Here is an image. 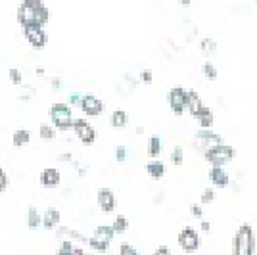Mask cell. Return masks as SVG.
<instances>
[{
  "label": "cell",
  "mask_w": 257,
  "mask_h": 255,
  "mask_svg": "<svg viewBox=\"0 0 257 255\" xmlns=\"http://www.w3.org/2000/svg\"><path fill=\"white\" fill-rule=\"evenodd\" d=\"M190 211H192L194 217H202V215H204V205H202V203H192Z\"/></svg>",
  "instance_id": "cell-37"
},
{
  "label": "cell",
  "mask_w": 257,
  "mask_h": 255,
  "mask_svg": "<svg viewBox=\"0 0 257 255\" xmlns=\"http://www.w3.org/2000/svg\"><path fill=\"white\" fill-rule=\"evenodd\" d=\"M23 37L29 43V46L35 48V50H43L44 46L48 44V33L44 31V27H37V25L23 27Z\"/></svg>",
  "instance_id": "cell-10"
},
{
  "label": "cell",
  "mask_w": 257,
  "mask_h": 255,
  "mask_svg": "<svg viewBox=\"0 0 257 255\" xmlns=\"http://www.w3.org/2000/svg\"><path fill=\"white\" fill-rule=\"evenodd\" d=\"M169 160H171L173 165H182V161H184V150H182V146H175L171 150Z\"/></svg>",
  "instance_id": "cell-27"
},
{
  "label": "cell",
  "mask_w": 257,
  "mask_h": 255,
  "mask_svg": "<svg viewBox=\"0 0 257 255\" xmlns=\"http://www.w3.org/2000/svg\"><path fill=\"white\" fill-rule=\"evenodd\" d=\"M152 255H171V249H169L167 245H160V247L154 249V253Z\"/></svg>",
  "instance_id": "cell-38"
},
{
  "label": "cell",
  "mask_w": 257,
  "mask_h": 255,
  "mask_svg": "<svg viewBox=\"0 0 257 255\" xmlns=\"http://www.w3.org/2000/svg\"><path fill=\"white\" fill-rule=\"evenodd\" d=\"M207 177H209V182L213 184L215 188H226L230 184V175L226 173L225 167H219V165H211Z\"/></svg>",
  "instance_id": "cell-13"
},
{
  "label": "cell",
  "mask_w": 257,
  "mask_h": 255,
  "mask_svg": "<svg viewBox=\"0 0 257 255\" xmlns=\"http://www.w3.org/2000/svg\"><path fill=\"white\" fill-rule=\"evenodd\" d=\"M60 161H73V156L69 152H64V154H60Z\"/></svg>",
  "instance_id": "cell-41"
},
{
  "label": "cell",
  "mask_w": 257,
  "mask_h": 255,
  "mask_svg": "<svg viewBox=\"0 0 257 255\" xmlns=\"http://www.w3.org/2000/svg\"><path fill=\"white\" fill-rule=\"evenodd\" d=\"M204 106L205 104H204V100L200 98V94L190 88V90H188V96H186V111H188L192 117H196L198 115V111H200Z\"/></svg>",
  "instance_id": "cell-17"
},
{
  "label": "cell",
  "mask_w": 257,
  "mask_h": 255,
  "mask_svg": "<svg viewBox=\"0 0 257 255\" xmlns=\"http://www.w3.org/2000/svg\"><path fill=\"white\" fill-rule=\"evenodd\" d=\"M8 79H10V83L14 86H22L23 85V75L20 69H16V67H12L10 71H8Z\"/></svg>",
  "instance_id": "cell-30"
},
{
  "label": "cell",
  "mask_w": 257,
  "mask_h": 255,
  "mask_svg": "<svg viewBox=\"0 0 257 255\" xmlns=\"http://www.w3.org/2000/svg\"><path fill=\"white\" fill-rule=\"evenodd\" d=\"M109 125L113 129H123L128 125V113L125 109H115L109 115Z\"/></svg>",
  "instance_id": "cell-20"
},
{
  "label": "cell",
  "mask_w": 257,
  "mask_h": 255,
  "mask_svg": "<svg viewBox=\"0 0 257 255\" xmlns=\"http://www.w3.org/2000/svg\"><path fill=\"white\" fill-rule=\"evenodd\" d=\"M73 255H86V251L83 249V247H77V245H75V249H73Z\"/></svg>",
  "instance_id": "cell-42"
},
{
  "label": "cell",
  "mask_w": 257,
  "mask_h": 255,
  "mask_svg": "<svg viewBox=\"0 0 257 255\" xmlns=\"http://www.w3.org/2000/svg\"><path fill=\"white\" fill-rule=\"evenodd\" d=\"M127 148H125V146H117V148H115V161H117V163H125V161H127Z\"/></svg>",
  "instance_id": "cell-35"
},
{
  "label": "cell",
  "mask_w": 257,
  "mask_h": 255,
  "mask_svg": "<svg viewBox=\"0 0 257 255\" xmlns=\"http://www.w3.org/2000/svg\"><path fill=\"white\" fill-rule=\"evenodd\" d=\"M39 181H41V184H43L44 188H56L62 182V173L56 169V167H46V169L41 171Z\"/></svg>",
  "instance_id": "cell-14"
},
{
  "label": "cell",
  "mask_w": 257,
  "mask_h": 255,
  "mask_svg": "<svg viewBox=\"0 0 257 255\" xmlns=\"http://www.w3.org/2000/svg\"><path fill=\"white\" fill-rule=\"evenodd\" d=\"M119 255H140V253H139V249H137L133 244L123 242V244L119 245Z\"/></svg>",
  "instance_id": "cell-32"
},
{
  "label": "cell",
  "mask_w": 257,
  "mask_h": 255,
  "mask_svg": "<svg viewBox=\"0 0 257 255\" xmlns=\"http://www.w3.org/2000/svg\"><path fill=\"white\" fill-rule=\"evenodd\" d=\"M60 223H62V213H60V209L58 207H48L43 215V224L41 226H43L44 230H54Z\"/></svg>",
  "instance_id": "cell-15"
},
{
  "label": "cell",
  "mask_w": 257,
  "mask_h": 255,
  "mask_svg": "<svg viewBox=\"0 0 257 255\" xmlns=\"http://www.w3.org/2000/svg\"><path fill=\"white\" fill-rule=\"evenodd\" d=\"M213 200H215V190H213V188H205V190L200 194V202H198V203L207 205V203H211Z\"/></svg>",
  "instance_id": "cell-31"
},
{
  "label": "cell",
  "mask_w": 257,
  "mask_h": 255,
  "mask_svg": "<svg viewBox=\"0 0 257 255\" xmlns=\"http://www.w3.org/2000/svg\"><path fill=\"white\" fill-rule=\"evenodd\" d=\"M146 173L150 175V179L154 181H160L165 177V163L160 160V158H156V160H150L146 163Z\"/></svg>",
  "instance_id": "cell-18"
},
{
  "label": "cell",
  "mask_w": 257,
  "mask_h": 255,
  "mask_svg": "<svg viewBox=\"0 0 257 255\" xmlns=\"http://www.w3.org/2000/svg\"><path fill=\"white\" fill-rule=\"evenodd\" d=\"M186 96H188V90L181 85L171 86L169 92H167V104H169V109H171L177 117H181L186 113Z\"/></svg>",
  "instance_id": "cell-8"
},
{
  "label": "cell",
  "mask_w": 257,
  "mask_h": 255,
  "mask_svg": "<svg viewBox=\"0 0 257 255\" xmlns=\"http://www.w3.org/2000/svg\"><path fill=\"white\" fill-rule=\"evenodd\" d=\"M39 137L43 140H54L58 137V131H56L50 123H41V125H39Z\"/></svg>",
  "instance_id": "cell-24"
},
{
  "label": "cell",
  "mask_w": 257,
  "mask_h": 255,
  "mask_svg": "<svg viewBox=\"0 0 257 255\" xmlns=\"http://www.w3.org/2000/svg\"><path fill=\"white\" fill-rule=\"evenodd\" d=\"M96 202H98V207H100L104 213H113L115 211V207H117V198H115L113 190L107 188V186L98 188Z\"/></svg>",
  "instance_id": "cell-12"
},
{
  "label": "cell",
  "mask_w": 257,
  "mask_h": 255,
  "mask_svg": "<svg viewBox=\"0 0 257 255\" xmlns=\"http://www.w3.org/2000/svg\"><path fill=\"white\" fill-rule=\"evenodd\" d=\"M200 230L207 234L209 230H211V223H209V221H202V223H200Z\"/></svg>",
  "instance_id": "cell-40"
},
{
  "label": "cell",
  "mask_w": 257,
  "mask_h": 255,
  "mask_svg": "<svg viewBox=\"0 0 257 255\" xmlns=\"http://www.w3.org/2000/svg\"><path fill=\"white\" fill-rule=\"evenodd\" d=\"M37 2H46V0H37Z\"/></svg>",
  "instance_id": "cell-45"
},
{
  "label": "cell",
  "mask_w": 257,
  "mask_h": 255,
  "mask_svg": "<svg viewBox=\"0 0 257 255\" xmlns=\"http://www.w3.org/2000/svg\"><path fill=\"white\" fill-rule=\"evenodd\" d=\"M255 2H257V0H255Z\"/></svg>",
  "instance_id": "cell-47"
},
{
  "label": "cell",
  "mask_w": 257,
  "mask_h": 255,
  "mask_svg": "<svg viewBox=\"0 0 257 255\" xmlns=\"http://www.w3.org/2000/svg\"><path fill=\"white\" fill-rule=\"evenodd\" d=\"M223 142H225V139L219 133H215L213 129H200L194 135V148L198 150L200 154H204L205 150L213 148L217 144H223Z\"/></svg>",
  "instance_id": "cell-7"
},
{
  "label": "cell",
  "mask_w": 257,
  "mask_h": 255,
  "mask_svg": "<svg viewBox=\"0 0 257 255\" xmlns=\"http://www.w3.org/2000/svg\"><path fill=\"white\" fill-rule=\"evenodd\" d=\"M177 244L181 247L184 253L192 255L196 253L198 249H200V245H202V238H200V232L190 226V224H186V226H182L181 232L177 234Z\"/></svg>",
  "instance_id": "cell-6"
},
{
  "label": "cell",
  "mask_w": 257,
  "mask_h": 255,
  "mask_svg": "<svg viewBox=\"0 0 257 255\" xmlns=\"http://www.w3.org/2000/svg\"><path fill=\"white\" fill-rule=\"evenodd\" d=\"M161 152H163V140H161L160 135H152L150 140H148V156L152 160L160 158Z\"/></svg>",
  "instance_id": "cell-22"
},
{
  "label": "cell",
  "mask_w": 257,
  "mask_h": 255,
  "mask_svg": "<svg viewBox=\"0 0 257 255\" xmlns=\"http://www.w3.org/2000/svg\"><path fill=\"white\" fill-rule=\"evenodd\" d=\"M204 160L209 163V165H219V167H225L226 163H230V161L236 158V148L234 146H230V144H217L213 148L205 150L204 154Z\"/></svg>",
  "instance_id": "cell-5"
},
{
  "label": "cell",
  "mask_w": 257,
  "mask_h": 255,
  "mask_svg": "<svg viewBox=\"0 0 257 255\" xmlns=\"http://www.w3.org/2000/svg\"><path fill=\"white\" fill-rule=\"evenodd\" d=\"M257 238L249 223H242L230 242V255H255Z\"/></svg>",
  "instance_id": "cell-2"
},
{
  "label": "cell",
  "mask_w": 257,
  "mask_h": 255,
  "mask_svg": "<svg viewBox=\"0 0 257 255\" xmlns=\"http://www.w3.org/2000/svg\"><path fill=\"white\" fill-rule=\"evenodd\" d=\"M50 85H52V90L58 92V90L62 88V79H60V77H52V79H50Z\"/></svg>",
  "instance_id": "cell-39"
},
{
  "label": "cell",
  "mask_w": 257,
  "mask_h": 255,
  "mask_svg": "<svg viewBox=\"0 0 257 255\" xmlns=\"http://www.w3.org/2000/svg\"><path fill=\"white\" fill-rule=\"evenodd\" d=\"M48 117H50V125H52L58 133H67L73 127V111L67 102H56L48 109Z\"/></svg>",
  "instance_id": "cell-3"
},
{
  "label": "cell",
  "mask_w": 257,
  "mask_h": 255,
  "mask_svg": "<svg viewBox=\"0 0 257 255\" xmlns=\"http://www.w3.org/2000/svg\"><path fill=\"white\" fill-rule=\"evenodd\" d=\"M139 81L144 83V85H152V83H154V73H152V69H142L139 75Z\"/></svg>",
  "instance_id": "cell-33"
},
{
  "label": "cell",
  "mask_w": 257,
  "mask_h": 255,
  "mask_svg": "<svg viewBox=\"0 0 257 255\" xmlns=\"http://www.w3.org/2000/svg\"><path fill=\"white\" fill-rule=\"evenodd\" d=\"M79 107L81 111L85 113L86 117H98L104 113V102L94 94H83L81 96V102H79Z\"/></svg>",
  "instance_id": "cell-11"
},
{
  "label": "cell",
  "mask_w": 257,
  "mask_h": 255,
  "mask_svg": "<svg viewBox=\"0 0 257 255\" xmlns=\"http://www.w3.org/2000/svg\"><path fill=\"white\" fill-rule=\"evenodd\" d=\"M111 228H113L115 234H125L128 230V219L125 215H117L113 219V223H111Z\"/></svg>",
  "instance_id": "cell-25"
},
{
  "label": "cell",
  "mask_w": 257,
  "mask_h": 255,
  "mask_svg": "<svg viewBox=\"0 0 257 255\" xmlns=\"http://www.w3.org/2000/svg\"><path fill=\"white\" fill-rule=\"evenodd\" d=\"M65 2H73V0H65Z\"/></svg>",
  "instance_id": "cell-46"
},
{
  "label": "cell",
  "mask_w": 257,
  "mask_h": 255,
  "mask_svg": "<svg viewBox=\"0 0 257 255\" xmlns=\"http://www.w3.org/2000/svg\"><path fill=\"white\" fill-rule=\"evenodd\" d=\"M71 129H73L77 140H79L81 144H85V146H92V144L96 142V129L92 127L86 119H83V117L73 119V127Z\"/></svg>",
  "instance_id": "cell-9"
},
{
  "label": "cell",
  "mask_w": 257,
  "mask_h": 255,
  "mask_svg": "<svg viewBox=\"0 0 257 255\" xmlns=\"http://www.w3.org/2000/svg\"><path fill=\"white\" fill-rule=\"evenodd\" d=\"M196 121H198V125H200V129H213L215 125V115L213 111H211V107L204 106L200 111H198V115L194 117Z\"/></svg>",
  "instance_id": "cell-19"
},
{
  "label": "cell",
  "mask_w": 257,
  "mask_h": 255,
  "mask_svg": "<svg viewBox=\"0 0 257 255\" xmlns=\"http://www.w3.org/2000/svg\"><path fill=\"white\" fill-rule=\"evenodd\" d=\"M8 184H10V179H8V173L0 167V194L8 190Z\"/></svg>",
  "instance_id": "cell-34"
},
{
  "label": "cell",
  "mask_w": 257,
  "mask_h": 255,
  "mask_svg": "<svg viewBox=\"0 0 257 255\" xmlns=\"http://www.w3.org/2000/svg\"><path fill=\"white\" fill-rule=\"evenodd\" d=\"M202 73L209 79V81H215L217 77H219V71H217V67H215L213 64H209V62H205L204 65H202Z\"/></svg>",
  "instance_id": "cell-29"
},
{
  "label": "cell",
  "mask_w": 257,
  "mask_h": 255,
  "mask_svg": "<svg viewBox=\"0 0 257 255\" xmlns=\"http://www.w3.org/2000/svg\"><path fill=\"white\" fill-rule=\"evenodd\" d=\"M81 96H83V94H79V92H71V94H69V98H67V104H69V106H79Z\"/></svg>",
  "instance_id": "cell-36"
},
{
  "label": "cell",
  "mask_w": 257,
  "mask_h": 255,
  "mask_svg": "<svg viewBox=\"0 0 257 255\" xmlns=\"http://www.w3.org/2000/svg\"><path fill=\"white\" fill-rule=\"evenodd\" d=\"M41 224H43V215L39 213L37 207H29V211H27V226L31 230H37Z\"/></svg>",
  "instance_id": "cell-23"
},
{
  "label": "cell",
  "mask_w": 257,
  "mask_h": 255,
  "mask_svg": "<svg viewBox=\"0 0 257 255\" xmlns=\"http://www.w3.org/2000/svg\"><path fill=\"white\" fill-rule=\"evenodd\" d=\"M35 73L39 75V77H44V67H37V69H35Z\"/></svg>",
  "instance_id": "cell-43"
},
{
  "label": "cell",
  "mask_w": 257,
  "mask_h": 255,
  "mask_svg": "<svg viewBox=\"0 0 257 255\" xmlns=\"http://www.w3.org/2000/svg\"><path fill=\"white\" fill-rule=\"evenodd\" d=\"M73 249H75V244H73V240H62L60 245H58V251L56 255H73Z\"/></svg>",
  "instance_id": "cell-26"
},
{
  "label": "cell",
  "mask_w": 257,
  "mask_h": 255,
  "mask_svg": "<svg viewBox=\"0 0 257 255\" xmlns=\"http://www.w3.org/2000/svg\"><path fill=\"white\" fill-rule=\"evenodd\" d=\"M54 230H56V236H58L60 240H65V238H67V240H77V242H83V244H86V240H88L85 234H81L79 230H73V228H69V226L58 224Z\"/></svg>",
  "instance_id": "cell-16"
},
{
  "label": "cell",
  "mask_w": 257,
  "mask_h": 255,
  "mask_svg": "<svg viewBox=\"0 0 257 255\" xmlns=\"http://www.w3.org/2000/svg\"><path fill=\"white\" fill-rule=\"evenodd\" d=\"M181 6H184V8H188V6H190V0H181Z\"/></svg>",
  "instance_id": "cell-44"
},
{
  "label": "cell",
  "mask_w": 257,
  "mask_h": 255,
  "mask_svg": "<svg viewBox=\"0 0 257 255\" xmlns=\"http://www.w3.org/2000/svg\"><path fill=\"white\" fill-rule=\"evenodd\" d=\"M31 142V131H27V129H18L14 135H12V144L16 146V148H23V146H27Z\"/></svg>",
  "instance_id": "cell-21"
},
{
  "label": "cell",
  "mask_w": 257,
  "mask_h": 255,
  "mask_svg": "<svg viewBox=\"0 0 257 255\" xmlns=\"http://www.w3.org/2000/svg\"><path fill=\"white\" fill-rule=\"evenodd\" d=\"M113 236H115V232H113L111 224H98L96 228H94V232H92V236L86 240V244H88V247L92 251L106 253L107 249H109V244H111Z\"/></svg>",
  "instance_id": "cell-4"
},
{
  "label": "cell",
  "mask_w": 257,
  "mask_h": 255,
  "mask_svg": "<svg viewBox=\"0 0 257 255\" xmlns=\"http://www.w3.org/2000/svg\"><path fill=\"white\" fill-rule=\"evenodd\" d=\"M16 18H18V23L23 27H31V25H37V27H44L50 22V10L44 2H37V0H23L22 4L18 6V12H16Z\"/></svg>",
  "instance_id": "cell-1"
},
{
  "label": "cell",
  "mask_w": 257,
  "mask_h": 255,
  "mask_svg": "<svg viewBox=\"0 0 257 255\" xmlns=\"http://www.w3.org/2000/svg\"><path fill=\"white\" fill-rule=\"evenodd\" d=\"M200 50L204 54H211L217 50V43H215L213 39H209V37H205V39H202L200 41Z\"/></svg>",
  "instance_id": "cell-28"
}]
</instances>
